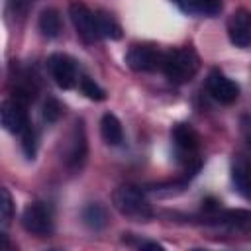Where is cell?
<instances>
[{"instance_id": "5", "label": "cell", "mask_w": 251, "mask_h": 251, "mask_svg": "<svg viewBox=\"0 0 251 251\" xmlns=\"http://www.w3.org/2000/svg\"><path fill=\"white\" fill-rule=\"evenodd\" d=\"M88 155V143H86V133H84V124L82 120L75 122L73 129L69 131L67 137V147H65V165L71 171H78Z\"/></svg>"}, {"instance_id": "2", "label": "cell", "mask_w": 251, "mask_h": 251, "mask_svg": "<svg viewBox=\"0 0 251 251\" xmlns=\"http://www.w3.org/2000/svg\"><path fill=\"white\" fill-rule=\"evenodd\" d=\"M112 204L120 214L127 218H135V220H147L153 214L145 192L131 184L118 186L112 194Z\"/></svg>"}, {"instance_id": "23", "label": "cell", "mask_w": 251, "mask_h": 251, "mask_svg": "<svg viewBox=\"0 0 251 251\" xmlns=\"http://www.w3.org/2000/svg\"><path fill=\"white\" fill-rule=\"evenodd\" d=\"M33 0H10V4H12V8L16 10V12H20V14H24L27 8H29V4H31Z\"/></svg>"}, {"instance_id": "20", "label": "cell", "mask_w": 251, "mask_h": 251, "mask_svg": "<svg viewBox=\"0 0 251 251\" xmlns=\"http://www.w3.org/2000/svg\"><path fill=\"white\" fill-rule=\"evenodd\" d=\"M61 114H63V106L55 98H47V102L43 106V118H45V122L53 124V122H57L61 118Z\"/></svg>"}, {"instance_id": "22", "label": "cell", "mask_w": 251, "mask_h": 251, "mask_svg": "<svg viewBox=\"0 0 251 251\" xmlns=\"http://www.w3.org/2000/svg\"><path fill=\"white\" fill-rule=\"evenodd\" d=\"M241 131H243V137L251 149V116H243L241 118Z\"/></svg>"}, {"instance_id": "3", "label": "cell", "mask_w": 251, "mask_h": 251, "mask_svg": "<svg viewBox=\"0 0 251 251\" xmlns=\"http://www.w3.org/2000/svg\"><path fill=\"white\" fill-rule=\"evenodd\" d=\"M176 153L180 161L184 163L188 175H194L200 169V159H198V147H200V137L196 129L190 124H176L171 131Z\"/></svg>"}, {"instance_id": "16", "label": "cell", "mask_w": 251, "mask_h": 251, "mask_svg": "<svg viewBox=\"0 0 251 251\" xmlns=\"http://www.w3.org/2000/svg\"><path fill=\"white\" fill-rule=\"evenodd\" d=\"M37 25H39V31H41L43 37L55 39L61 33V16H59V12L55 8H45L39 14Z\"/></svg>"}, {"instance_id": "15", "label": "cell", "mask_w": 251, "mask_h": 251, "mask_svg": "<svg viewBox=\"0 0 251 251\" xmlns=\"http://www.w3.org/2000/svg\"><path fill=\"white\" fill-rule=\"evenodd\" d=\"M82 222H84V226H88L94 231L104 229L108 226V222H110L108 220V210L102 204L92 202V204H88V206L82 208Z\"/></svg>"}, {"instance_id": "17", "label": "cell", "mask_w": 251, "mask_h": 251, "mask_svg": "<svg viewBox=\"0 0 251 251\" xmlns=\"http://www.w3.org/2000/svg\"><path fill=\"white\" fill-rule=\"evenodd\" d=\"M96 27H98V35L104 39H120L122 37L120 24L106 12H96Z\"/></svg>"}, {"instance_id": "9", "label": "cell", "mask_w": 251, "mask_h": 251, "mask_svg": "<svg viewBox=\"0 0 251 251\" xmlns=\"http://www.w3.org/2000/svg\"><path fill=\"white\" fill-rule=\"evenodd\" d=\"M227 37L235 47L251 45V12L245 8H237L227 20Z\"/></svg>"}, {"instance_id": "10", "label": "cell", "mask_w": 251, "mask_h": 251, "mask_svg": "<svg viewBox=\"0 0 251 251\" xmlns=\"http://www.w3.org/2000/svg\"><path fill=\"white\" fill-rule=\"evenodd\" d=\"M0 120H2L4 129L10 131V133H22V131L29 126L25 104H24L22 100H18V98L4 100V102H2Z\"/></svg>"}, {"instance_id": "12", "label": "cell", "mask_w": 251, "mask_h": 251, "mask_svg": "<svg viewBox=\"0 0 251 251\" xmlns=\"http://www.w3.org/2000/svg\"><path fill=\"white\" fill-rule=\"evenodd\" d=\"M231 182L235 190L245 198L251 200V161L245 157H235L231 163Z\"/></svg>"}, {"instance_id": "11", "label": "cell", "mask_w": 251, "mask_h": 251, "mask_svg": "<svg viewBox=\"0 0 251 251\" xmlns=\"http://www.w3.org/2000/svg\"><path fill=\"white\" fill-rule=\"evenodd\" d=\"M206 86H208V92L212 94V98L218 100L220 104H233L239 96V86L220 71H212L208 75Z\"/></svg>"}, {"instance_id": "21", "label": "cell", "mask_w": 251, "mask_h": 251, "mask_svg": "<svg viewBox=\"0 0 251 251\" xmlns=\"http://www.w3.org/2000/svg\"><path fill=\"white\" fill-rule=\"evenodd\" d=\"M12 196L8 192V188H2V224L6 226L12 218Z\"/></svg>"}, {"instance_id": "7", "label": "cell", "mask_w": 251, "mask_h": 251, "mask_svg": "<svg viewBox=\"0 0 251 251\" xmlns=\"http://www.w3.org/2000/svg\"><path fill=\"white\" fill-rule=\"evenodd\" d=\"M69 16L71 22L76 29V35L84 41V43H94L100 35H98V27H96V14L90 12V8L82 2H71L69 6Z\"/></svg>"}, {"instance_id": "1", "label": "cell", "mask_w": 251, "mask_h": 251, "mask_svg": "<svg viewBox=\"0 0 251 251\" xmlns=\"http://www.w3.org/2000/svg\"><path fill=\"white\" fill-rule=\"evenodd\" d=\"M200 69V57L190 47H180L165 53L163 61V73L165 76L175 84H184L194 78V75Z\"/></svg>"}, {"instance_id": "13", "label": "cell", "mask_w": 251, "mask_h": 251, "mask_svg": "<svg viewBox=\"0 0 251 251\" xmlns=\"http://www.w3.org/2000/svg\"><path fill=\"white\" fill-rule=\"evenodd\" d=\"M100 133H102V139L108 143V145H120L124 141V129H122V124L120 120L114 116V114H104L102 120H100Z\"/></svg>"}, {"instance_id": "8", "label": "cell", "mask_w": 251, "mask_h": 251, "mask_svg": "<svg viewBox=\"0 0 251 251\" xmlns=\"http://www.w3.org/2000/svg\"><path fill=\"white\" fill-rule=\"evenodd\" d=\"M47 69H49V75L51 78L55 80V84L63 90H69L76 84L78 80V75H76V65L75 61L65 55V53H53L49 59H47Z\"/></svg>"}, {"instance_id": "18", "label": "cell", "mask_w": 251, "mask_h": 251, "mask_svg": "<svg viewBox=\"0 0 251 251\" xmlns=\"http://www.w3.org/2000/svg\"><path fill=\"white\" fill-rule=\"evenodd\" d=\"M20 135H22V149H24L25 157L27 159H33L35 153H37V135H35V129L31 126H27Z\"/></svg>"}, {"instance_id": "14", "label": "cell", "mask_w": 251, "mask_h": 251, "mask_svg": "<svg viewBox=\"0 0 251 251\" xmlns=\"http://www.w3.org/2000/svg\"><path fill=\"white\" fill-rule=\"evenodd\" d=\"M175 2L186 14L216 16L222 10V0H175Z\"/></svg>"}, {"instance_id": "6", "label": "cell", "mask_w": 251, "mask_h": 251, "mask_svg": "<svg viewBox=\"0 0 251 251\" xmlns=\"http://www.w3.org/2000/svg\"><path fill=\"white\" fill-rule=\"evenodd\" d=\"M22 226L33 235H49L53 231V216L43 202H31L22 212Z\"/></svg>"}, {"instance_id": "4", "label": "cell", "mask_w": 251, "mask_h": 251, "mask_svg": "<svg viewBox=\"0 0 251 251\" xmlns=\"http://www.w3.org/2000/svg\"><path fill=\"white\" fill-rule=\"evenodd\" d=\"M165 61V51H161L157 45L151 43H137L131 45L126 53V63L135 73H153L161 71Z\"/></svg>"}, {"instance_id": "19", "label": "cell", "mask_w": 251, "mask_h": 251, "mask_svg": "<svg viewBox=\"0 0 251 251\" xmlns=\"http://www.w3.org/2000/svg\"><path fill=\"white\" fill-rule=\"evenodd\" d=\"M80 90H82V94H84L86 98L96 100V102H100V100L106 98L104 88H100V86H98L92 78H88V76H82V78H80Z\"/></svg>"}]
</instances>
